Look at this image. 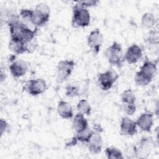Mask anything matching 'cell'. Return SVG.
<instances>
[{"instance_id":"obj_26","label":"cell","mask_w":159,"mask_h":159,"mask_svg":"<svg viewBox=\"0 0 159 159\" xmlns=\"http://www.w3.org/2000/svg\"><path fill=\"white\" fill-rule=\"evenodd\" d=\"M124 111L125 114L129 116L133 115L136 111V106L135 104H124Z\"/></svg>"},{"instance_id":"obj_1","label":"cell","mask_w":159,"mask_h":159,"mask_svg":"<svg viewBox=\"0 0 159 159\" xmlns=\"http://www.w3.org/2000/svg\"><path fill=\"white\" fill-rule=\"evenodd\" d=\"M7 25L9 29L11 38L19 39L25 43L35 39L37 34V27L34 30H32L20 20L11 22Z\"/></svg>"},{"instance_id":"obj_30","label":"cell","mask_w":159,"mask_h":159,"mask_svg":"<svg viewBox=\"0 0 159 159\" xmlns=\"http://www.w3.org/2000/svg\"><path fill=\"white\" fill-rule=\"evenodd\" d=\"M78 140L76 138V135H74L69 141H68L66 143V146L67 147H74L75 146L77 143H78Z\"/></svg>"},{"instance_id":"obj_10","label":"cell","mask_w":159,"mask_h":159,"mask_svg":"<svg viewBox=\"0 0 159 159\" xmlns=\"http://www.w3.org/2000/svg\"><path fill=\"white\" fill-rule=\"evenodd\" d=\"M120 132L126 136H133L137 132V125L136 122L129 117H123L120 125Z\"/></svg>"},{"instance_id":"obj_24","label":"cell","mask_w":159,"mask_h":159,"mask_svg":"<svg viewBox=\"0 0 159 159\" xmlns=\"http://www.w3.org/2000/svg\"><path fill=\"white\" fill-rule=\"evenodd\" d=\"M65 94L66 96L70 98H74L80 96V91L78 87L72 85L68 84L65 88Z\"/></svg>"},{"instance_id":"obj_18","label":"cell","mask_w":159,"mask_h":159,"mask_svg":"<svg viewBox=\"0 0 159 159\" xmlns=\"http://www.w3.org/2000/svg\"><path fill=\"white\" fill-rule=\"evenodd\" d=\"M120 99L124 104H135L136 97L131 89H127L121 93Z\"/></svg>"},{"instance_id":"obj_3","label":"cell","mask_w":159,"mask_h":159,"mask_svg":"<svg viewBox=\"0 0 159 159\" xmlns=\"http://www.w3.org/2000/svg\"><path fill=\"white\" fill-rule=\"evenodd\" d=\"M91 16L88 10L78 2L73 7L72 25L76 27H85L89 25Z\"/></svg>"},{"instance_id":"obj_19","label":"cell","mask_w":159,"mask_h":159,"mask_svg":"<svg viewBox=\"0 0 159 159\" xmlns=\"http://www.w3.org/2000/svg\"><path fill=\"white\" fill-rule=\"evenodd\" d=\"M155 23V17L152 13L146 12L143 14L141 18V24L143 27L147 29L153 27Z\"/></svg>"},{"instance_id":"obj_2","label":"cell","mask_w":159,"mask_h":159,"mask_svg":"<svg viewBox=\"0 0 159 159\" xmlns=\"http://www.w3.org/2000/svg\"><path fill=\"white\" fill-rule=\"evenodd\" d=\"M50 9L48 6L41 2L37 4L35 9L32 10L29 21L35 27H41L45 25L50 19Z\"/></svg>"},{"instance_id":"obj_11","label":"cell","mask_w":159,"mask_h":159,"mask_svg":"<svg viewBox=\"0 0 159 159\" xmlns=\"http://www.w3.org/2000/svg\"><path fill=\"white\" fill-rule=\"evenodd\" d=\"M135 122L141 130L150 132L153 125V115L151 112L142 113Z\"/></svg>"},{"instance_id":"obj_12","label":"cell","mask_w":159,"mask_h":159,"mask_svg":"<svg viewBox=\"0 0 159 159\" xmlns=\"http://www.w3.org/2000/svg\"><path fill=\"white\" fill-rule=\"evenodd\" d=\"M28 67L25 61L16 60L9 65V71L14 78H18L23 76L27 71Z\"/></svg>"},{"instance_id":"obj_21","label":"cell","mask_w":159,"mask_h":159,"mask_svg":"<svg viewBox=\"0 0 159 159\" xmlns=\"http://www.w3.org/2000/svg\"><path fill=\"white\" fill-rule=\"evenodd\" d=\"M134 81L137 85L144 86L148 85L152 81V79L146 76L140 71H139L135 73Z\"/></svg>"},{"instance_id":"obj_20","label":"cell","mask_w":159,"mask_h":159,"mask_svg":"<svg viewBox=\"0 0 159 159\" xmlns=\"http://www.w3.org/2000/svg\"><path fill=\"white\" fill-rule=\"evenodd\" d=\"M76 108L78 112L83 115L89 116L91 113V107L86 99H81L78 101Z\"/></svg>"},{"instance_id":"obj_5","label":"cell","mask_w":159,"mask_h":159,"mask_svg":"<svg viewBox=\"0 0 159 159\" xmlns=\"http://www.w3.org/2000/svg\"><path fill=\"white\" fill-rule=\"evenodd\" d=\"M76 63L72 60H63L60 61L57 66V81L62 83L71 75Z\"/></svg>"},{"instance_id":"obj_29","label":"cell","mask_w":159,"mask_h":159,"mask_svg":"<svg viewBox=\"0 0 159 159\" xmlns=\"http://www.w3.org/2000/svg\"><path fill=\"white\" fill-rule=\"evenodd\" d=\"M9 127V125L7 124V122L5 120H3V119H1V135L2 136L3 135V134L6 132V130H7Z\"/></svg>"},{"instance_id":"obj_23","label":"cell","mask_w":159,"mask_h":159,"mask_svg":"<svg viewBox=\"0 0 159 159\" xmlns=\"http://www.w3.org/2000/svg\"><path fill=\"white\" fill-rule=\"evenodd\" d=\"M94 131L93 129H90L89 127L86 129L85 130L76 133V138L78 142L82 143H88L92 135H93Z\"/></svg>"},{"instance_id":"obj_14","label":"cell","mask_w":159,"mask_h":159,"mask_svg":"<svg viewBox=\"0 0 159 159\" xmlns=\"http://www.w3.org/2000/svg\"><path fill=\"white\" fill-rule=\"evenodd\" d=\"M58 115L63 119H68L73 117V111L71 105L65 101H60L57 106Z\"/></svg>"},{"instance_id":"obj_17","label":"cell","mask_w":159,"mask_h":159,"mask_svg":"<svg viewBox=\"0 0 159 159\" xmlns=\"http://www.w3.org/2000/svg\"><path fill=\"white\" fill-rule=\"evenodd\" d=\"M140 71L146 76L153 79L157 71V65L153 61H145L140 67Z\"/></svg>"},{"instance_id":"obj_27","label":"cell","mask_w":159,"mask_h":159,"mask_svg":"<svg viewBox=\"0 0 159 159\" xmlns=\"http://www.w3.org/2000/svg\"><path fill=\"white\" fill-rule=\"evenodd\" d=\"M81 6L87 9V7H92L96 6L99 2L96 0H88V1H82L78 2Z\"/></svg>"},{"instance_id":"obj_13","label":"cell","mask_w":159,"mask_h":159,"mask_svg":"<svg viewBox=\"0 0 159 159\" xmlns=\"http://www.w3.org/2000/svg\"><path fill=\"white\" fill-rule=\"evenodd\" d=\"M87 145L91 153L93 154L99 153L102 148V139L100 133L94 132L87 143Z\"/></svg>"},{"instance_id":"obj_9","label":"cell","mask_w":159,"mask_h":159,"mask_svg":"<svg viewBox=\"0 0 159 159\" xmlns=\"http://www.w3.org/2000/svg\"><path fill=\"white\" fill-rule=\"evenodd\" d=\"M142 57V50L137 44H132L127 49L124 58L129 64H134Z\"/></svg>"},{"instance_id":"obj_28","label":"cell","mask_w":159,"mask_h":159,"mask_svg":"<svg viewBox=\"0 0 159 159\" xmlns=\"http://www.w3.org/2000/svg\"><path fill=\"white\" fill-rule=\"evenodd\" d=\"M32 12V9H22L19 12V16L21 17L23 19L25 20H29L30 19V17L31 16Z\"/></svg>"},{"instance_id":"obj_6","label":"cell","mask_w":159,"mask_h":159,"mask_svg":"<svg viewBox=\"0 0 159 159\" xmlns=\"http://www.w3.org/2000/svg\"><path fill=\"white\" fill-rule=\"evenodd\" d=\"M47 88L46 81L42 78L30 80L25 82L24 89L31 96H38L45 91Z\"/></svg>"},{"instance_id":"obj_15","label":"cell","mask_w":159,"mask_h":159,"mask_svg":"<svg viewBox=\"0 0 159 159\" xmlns=\"http://www.w3.org/2000/svg\"><path fill=\"white\" fill-rule=\"evenodd\" d=\"M8 47L9 50L15 55H20L26 52L25 43L19 39L11 38Z\"/></svg>"},{"instance_id":"obj_16","label":"cell","mask_w":159,"mask_h":159,"mask_svg":"<svg viewBox=\"0 0 159 159\" xmlns=\"http://www.w3.org/2000/svg\"><path fill=\"white\" fill-rule=\"evenodd\" d=\"M73 124L76 132H80L88 128V122L84 115L78 112L74 117Z\"/></svg>"},{"instance_id":"obj_7","label":"cell","mask_w":159,"mask_h":159,"mask_svg":"<svg viewBox=\"0 0 159 159\" xmlns=\"http://www.w3.org/2000/svg\"><path fill=\"white\" fill-rule=\"evenodd\" d=\"M118 78V74L112 69H110L99 73L98 76V81L100 88L103 91H107L112 87Z\"/></svg>"},{"instance_id":"obj_22","label":"cell","mask_w":159,"mask_h":159,"mask_svg":"<svg viewBox=\"0 0 159 159\" xmlns=\"http://www.w3.org/2000/svg\"><path fill=\"white\" fill-rule=\"evenodd\" d=\"M105 154L109 159H122L124 158L122 152L114 147H107L105 150Z\"/></svg>"},{"instance_id":"obj_25","label":"cell","mask_w":159,"mask_h":159,"mask_svg":"<svg viewBox=\"0 0 159 159\" xmlns=\"http://www.w3.org/2000/svg\"><path fill=\"white\" fill-rule=\"evenodd\" d=\"M38 46V43L35 39H34L31 41L25 43V48H26V52L32 53L36 49Z\"/></svg>"},{"instance_id":"obj_4","label":"cell","mask_w":159,"mask_h":159,"mask_svg":"<svg viewBox=\"0 0 159 159\" xmlns=\"http://www.w3.org/2000/svg\"><path fill=\"white\" fill-rule=\"evenodd\" d=\"M122 48L120 43L114 41L111 46L106 48L104 55L108 62L112 66L121 67L124 61L122 55Z\"/></svg>"},{"instance_id":"obj_8","label":"cell","mask_w":159,"mask_h":159,"mask_svg":"<svg viewBox=\"0 0 159 159\" xmlns=\"http://www.w3.org/2000/svg\"><path fill=\"white\" fill-rule=\"evenodd\" d=\"M104 42L102 34L99 29L93 30L87 37V43L93 52L98 55Z\"/></svg>"}]
</instances>
